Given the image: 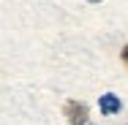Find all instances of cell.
<instances>
[{"instance_id": "obj_1", "label": "cell", "mask_w": 128, "mask_h": 125, "mask_svg": "<svg viewBox=\"0 0 128 125\" xmlns=\"http://www.w3.org/2000/svg\"><path fill=\"white\" fill-rule=\"evenodd\" d=\"M63 114H66V120L71 125H82L87 123V106L84 103H79V101H66V106H63Z\"/></svg>"}, {"instance_id": "obj_2", "label": "cell", "mask_w": 128, "mask_h": 125, "mask_svg": "<svg viewBox=\"0 0 128 125\" xmlns=\"http://www.w3.org/2000/svg\"><path fill=\"white\" fill-rule=\"evenodd\" d=\"M98 109H101V114H117V112L123 109V103H120V98H117L114 93H106V95H101V101H98Z\"/></svg>"}, {"instance_id": "obj_3", "label": "cell", "mask_w": 128, "mask_h": 125, "mask_svg": "<svg viewBox=\"0 0 128 125\" xmlns=\"http://www.w3.org/2000/svg\"><path fill=\"white\" fill-rule=\"evenodd\" d=\"M120 57H123V63L128 65V46H123V52H120Z\"/></svg>"}, {"instance_id": "obj_4", "label": "cell", "mask_w": 128, "mask_h": 125, "mask_svg": "<svg viewBox=\"0 0 128 125\" xmlns=\"http://www.w3.org/2000/svg\"><path fill=\"white\" fill-rule=\"evenodd\" d=\"M87 3H101V0H87Z\"/></svg>"}, {"instance_id": "obj_5", "label": "cell", "mask_w": 128, "mask_h": 125, "mask_svg": "<svg viewBox=\"0 0 128 125\" xmlns=\"http://www.w3.org/2000/svg\"><path fill=\"white\" fill-rule=\"evenodd\" d=\"M82 125H90V123H82Z\"/></svg>"}]
</instances>
